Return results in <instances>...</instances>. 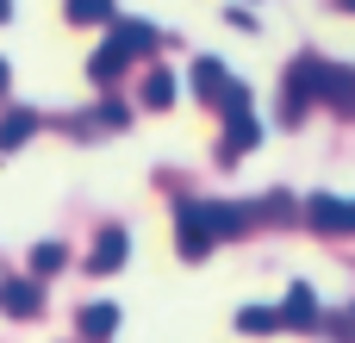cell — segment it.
I'll list each match as a JSON object with an SVG mask.
<instances>
[{"instance_id":"obj_5","label":"cell","mask_w":355,"mask_h":343,"mask_svg":"<svg viewBox=\"0 0 355 343\" xmlns=\"http://www.w3.org/2000/svg\"><path fill=\"white\" fill-rule=\"evenodd\" d=\"M44 300H37V281H0V312H12V319H31Z\"/></svg>"},{"instance_id":"obj_10","label":"cell","mask_w":355,"mask_h":343,"mask_svg":"<svg viewBox=\"0 0 355 343\" xmlns=\"http://www.w3.org/2000/svg\"><path fill=\"white\" fill-rule=\"evenodd\" d=\"M112 331H119V306H87L81 312V337L87 343H106Z\"/></svg>"},{"instance_id":"obj_1","label":"cell","mask_w":355,"mask_h":343,"mask_svg":"<svg viewBox=\"0 0 355 343\" xmlns=\"http://www.w3.org/2000/svg\"><path fill=\"white\" fill-rule=\"evenodd\" d=\"M175 225H181V256L187 262H200L218 237L206 231V212H200V200H175Z\"/></svg>"},{"instance_id":"obj_9","label":"cell","mask_w":355,"mask_h":343,"mask_svg":"<svg viewBox=\"0 0 355 343\" xmlns=\"http://www.w3.org/2000/svg\"><path fill=\"white\" fill-rule=\"evenodd\" d=\"M125 62H131V56L119 50V37H106V44H100V50L87 56V75H94V81H112V75H119Z\"/></svg>"},{"instance_id":"obj_4","label":"cell","mask_w":355,"mask_h":343,"mask_svg":"<svg viewBox=\"0 0 355 343\" xmlns=\"http://www.w3.org/2000/svg\"><path fill=\"white\" fill-rule=\"evenodd\" d=\"M225 87H231V75H225V62H212V56H200V62H193V94L218 106V100H225Z\"/></svg>"},{"instance_id":"obj_6","label":"cell","mask_w":355,"mask_h":343,"mask_svg":"<svg viewBox=\"0 0 355 343\" xmlns=\"http://www.w3.org/2000/svg\"><path fill=\"white\" fill-rule=\"evenodd\" d=\"M119 262H125V231L112 225V231H100V244H94V256H87V269H94V275H112Z\"/></svg>"},{"instance_id":"obj_3","label":"cell","mask_w":355,"mask_h":343,"mask_svg":"<svg viewBox=\"0 0 355 343\" xmlns=\"http://www.w3.org/2000/svg\"><path fill=\"white\" fill-rule=\"evenodd\" d=\"M306 212H312L324 231H349V225H355V206H349V200H337V194H312Z\"/></svg>"},{"instance_id":"obj_17","label":"cell","mask_w":355,"mask_h":343,"mask_svg":"<svg viewBox=\"0 0 355 343\" xmlns=\"http://www.w3.org/2000/svg\"><path fill=\"white\" fill-rule=\"evenodd\" d=\"M0 19H12V0H0Z\"/></svg>"},{"instance_id":"obj_12","label":"cell","mask_w":355,"mask_h":343,"mask_svg":"<svg viewBox=\"0 0 355 343\" xmlns=\"http://www.w3.org/2000/svg\"><path fill=\"white\" fill-rule=\"evenodd\" d=\"M168 100H175V75L168 69H150L144 75V106H168Z\"/></svg>"},{"instance_id":"obj_14","label":"cell","mask_w":355,"mask_h":343,"mask_svg":"<svg viewBox=\"0 0 355 343\" xmlns=\"http://www.w3.org/2000/svg\"><path fill=\"white\" fill-rule=\"evenodd\" d=\"M275 325H281V319H275L268 306H243V312H237V331H275Z\"/></svg>"},{"instance_id":"obj_7","label":"cell","mask_w":355,"mask_h":343,"mask_svg":"<svg viewBox=\"0 0 355 343\" xmlns=\"http://www.w3.org/2000/svg\"><path fill=\"white\" fill-rule=\"evenodd\" d=\"M275 319H281V325H318V294H312V287L300 281V287L287 294V306H281Z\"/></svg>"},{"instance_id":"obj_2","label":"cell","mask_w":355,"mask_h":343,"mask_svg":"<svg viewBox=\"0 0 355 343\" xmlns=\"http://www.w3.org/2000/svg\"><path fill=\"white\" fill-rule=\"evenodd\" d=\"M262 144V119L256 112H231L225 119V144H218V156L231 162V156H243V150H256Z\"/></svg>"},{"instance_id":"obj_13","label":"cell","mask_w":355,"mask_h":343,"mask_svg":"<svg viewBox=\"0 0 355 343\" xmlns=\"http://www.w3.org/2000/svg\"><path fill=\"white\" fill-rule=\"evenodd\" d=\"M69 19L75 25H106L112 19V0H69Z\"/></svg>"},{"instance_id":"obj_15","label":"cell","mask_w":355,"mask_h":343,"mask_svg":"<svg viewBox=\"0 0 355 343\" xmlns=\"http://www.w3.org/2000/svg\"><path fill=\"white\" fill-rule=\"evenodd\" d=\"M31 269H37V275H56V269H62V244H37V250H31Z\"/></svg>"},{"instance_id":"obj_11","label":"cell","mask_w":355,"mask_h":343,"mask_svg":"<svg viewBox=\"0 0 355 343\" xmlns=\"http://www.w3.org/2000/svg\"><path fill=\"white\" fill-rule=\"evenodd\" d=\"M150 44H156V25H144V19H125V25H119V50H125V56H144Z\"/></svg>"},{"instance_id":"obj_8","label":"cell","mask_w":355,"mask_h":343,"mask_svg":"<svg viewBox=\"0 0 355 343\" xmlns=\"http://www.w3.org/2000/svg\"><path fill=\"white\" fill-rule=\"evenodd\" d=\"M31 131H37V112H25V106H12V112L0 119V156H12V150H19V144H25Z\"/></svg>"},{"instance_id":"obj_16","label":"cell","mask_w":355,"mask_h":343,"mask_svg":"<svg viewBox=\"0 0 355 343\" xmlns=\"http://www.w3.org/2000/svg\"><path fill=\"white\" fill-rule=\"evenodd\" d=\"M6 87H12V69H6V62H0V100H6Z\"/></svg>"}]
</instances>
